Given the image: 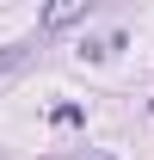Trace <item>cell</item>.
Instances as JSON below:
<instances>
[{"label":"cell","instance_id":"6da1fadb","mask_svg":"<svg viewBox=\"0 0 154 160\" xmlns=\"http://www.w3.org/2000/svg\"><path fill=\"white\" fill-rule=\"evenodd\" d=\"M86 12H93V0H62V6H49V12H43V31H62V25L86 19Z\"/></svg>","mask_w":154,"mask_h":160},{"label":"cell","instance_id":"7a4b0ae2","mask_svg":"<svg viewBox=\"0 0 154 160\" xmlns=\"http://www.w3.org/2000/svg\"><path fill=\"white\" fill-rule=\"evenodd\" d=\"M25 56H31V43H6V49H0V80L13 74V68H19Z\"/></svg>","mask_w":154,"mask_h":160},{"label":"cell","instance_id":"3957f363","mask_svg":"<svg viewBox=\"0 0 154 160\" xmlns=\"http://www.w3.org/2000/svg\"><path fill=\"white\" fill-rule=\"evenodd\" d=\"M80 160H111V154H80Z\"/></svg>","mask_w":154,"mask_h":160}]
</instances>
